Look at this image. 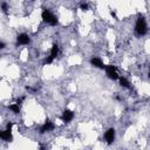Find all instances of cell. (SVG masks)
<instances>
[{"label": "cell", "mask_w": 150, "mask_h": 150, "mask_svg": "<svg viewBox=\"0 0 150 150\" xmlns=\"http://www.w3.org/2000/svg\"><path fill=\"white\" fill-rule=\"evenodd\" d=\"M104 138H106V141H107L108 144H111L112 142H114V140H115V130L112 129V128L108 129V130L106 131Z\"/></svg>", "instance_id": "obj_5"}, {"label": "cell", "mask_w": 150, "mask_h": 150, "mask_svg": "<svg viewBox=\"0 0 150 150\" xmlns=\"http://www.w3.org/2000/svg\"><path fill=\"white\" fill-rule=\"evenodd\" d=\"M0 48H1V49H3V48H5V44H4V42L0 44Z\"/></svg>", "instance_id": "obj_15"}, {"label": "cell", "mask_w": 150, "mask_h": 150, "mask_svg": "<svg viewBox=\"0 0 150 150\" xmlns=\"http://www.w3.org/2000/svg\"><path fill=\"white\" fill-rule=\"evenodd\" d=\"M135 33L137 36H142L144 34H147V22H145V19L140 15L137 19V22L135 26Z\"/></svg>", "instance_id": "obj_1"}, {"label": "cell", "mask_w": 150, "mask_h": 150, "mask_svg": "<svg viewBox=\"0 0 150 150\" xmlns=\"http://www.w3.org/2000/svg\"><path fill=\"white\" fill-rule=\"evenodd\" d=\"M16 41L19 45H28L31 39H29V36L25 33H21V34H19L18 38H16Z\"/></svg>", "instance_id": "obj_6"}, {"label": "cell", "mask_w": 150, "mask_h": 150, "mask_svg": "<svg viewBox=\"0 0 150 150\" xmlns=\"http://www.w3.org/2000/svg\"><path fill=\"white\" fill-rule=\"evenodd\" d=\"M90 63L94 66V67H96V68H101V69H106V66H104V63L102 62V60L101 59H99V58H93L91 60H90Z\"/></svg>", "instance_id": "obj_9"}, {"label": "cell", "mask_w": 150, "mask_h": 150, "mask_svg": "<svg viewBox=\"0 0 150 150\" xmlns=\"http://www.w3.org/2000/svg\"><path fill=\"white\" fill-rule=\"evenodd\" d=\"M149 76H150V72H149Z\"/></svg>", "instance_id": "obj_17"}, {"label": "cell", "mask_w": 150, "mask_h": 150, "mask_svg": "<svg viewBox=\"0 0 150 150\" xmlns=\"http://www.w3.org/2000/svg\"><path fill=\"white\" fill-rule=\"evenodd\" d=\"M1 8H3V12H4V13H6V12H7V5H6V3H3Z\"/></svg>", "instance_id": "obj_14"}, {"label": "cell", "mask_w": 150, "mask_h": 150, "mask_svg": "<svg viewBox=\"0 0 150 150\" xmlns=\"http://www.w3.org/2000/svg\"><path fill=\"white\" fill-rule=\"evenodd\" d=\"M58 54H59V47H58V45H53V47L50 49V56H52L53 59H55L56 56H58Z\"/></svg>", "instance_id": "obj_10"}, {"label": "cell", "mask_w": 150, "mask_h": 150, "mask_svg": "<svg viewBox=\"0 0 150 150\" xmlns=\"http://www.w3.org/2000/svg\"><path fill=\"white\" fill-rule=\"evenodd\" d=\"M53 129H54L53 122H50L49 120H46L45 124L41 125V128H40V133H41V134H45V133H47V131H50V130H53Z\"/></svg>", "instance_id": "obj_7"}, {"label": "cell", "mask_w": 150, "mask_h": 150, "mask_svg": "<svg viewBox=\"0 0 150 150\" xmlns=\"http://www.w3.org/2000/svg\"><path fill=\"white\" fill-rule=\"evenodd\" d=\"M110 14H111L112 16H114V18H116V14H115V12H112V11H111V13H110Z\"/></svg>", "instance_id": "obj_16"}, {"label": "cell", "mask_w": 150, "mask_h": 150, "mask_svg": "<svg viewBox=\"0 0 150 150\" xmlns=\"http://www.w3.org/2000/svg\"><path fill=\"white\" fill-rule=\"evenodd\" d=\"M73 119H74V112H73L72 110L66 109V110L63 111V115H62V121H63L65 123H69Z\"/></svg>", "instance_id": "obj_8"}, {"label": "cell", "mask_w": 150, "mask_h": 150, "mask_svg": "<svg viewBox=\"0 0 150 150\" xmlns=\"http://www.w3.org/2000/svg\"><path fill=\"white\" fill-rule=\"evenodd\" d=\"M0 138L4 140V141H7V142L12 141V138H13V136H12V128H6V130L1 131V133H0Z\"/></svg>", "instance_id": "obj_4"}, {"label": "cell", "mask_w": 150, "mask_h": 150, "mask_svg": "<svg viewBox=\"0 0 150 150\" xmlns=\"http://www.w3.org/2000/svg\"><path fill=\"white\" fill-rule=\"evenodd\" d=\"M8 109L12 110V111L14 112V114H19V112H20V107H19L18 103H14V104L8 106Z\"/></svg>", "instance_id": "obj_11"}, {"label": "cell", "mask_w": 150, "mask_h": 150, "mask_svg": "<svg viewBox=\"0 0 150 150\" xmlns=\"http://www.w3.org/2000/svg\"><path fill=\"white\" fill-rule=\"evenodd\" d=\"M106 73H107V76L111 80H119L120 76H119V74L116 72V67L115 66H112V65H108L106 66Z\"/></svg>", "instance_id": "obj_3"}, {"label": "cell", "mask_w": 150, "mask_h": 150, "mask_svg": "<svg viewBox=\"0 0 150 150\" xmlns=\"http://www.w3.org/2000/svg\"><path fill=\"white\" fill-rule=\"evenodd\" d=\"M80 8H81L82 11H88V10H89V6H88V4H85V3H83V4L80 5Z\"/></svg>", "instance_id": "obj_13"}, {"label": "cell", "mask_w": 150, "mask_h": 150, "mask_svg": "<svg viewBox=\"0 0 150 150\" xmlns=\"http://www.w3.org/2000/svg\"><path fill=\"white\" fill-rule=\"evenodd\" d=\"M119 80H120V85H121L122 87H124V88H129V82H128V80H127L125 78H120Z\"/></svg>", "instance_id": "obj_12"}, {"label": "cell", "mask_w": 150, "mask_h": 150, "mask_svg": "<svg viewBox=\"0 0 150 150\" xmlns=\"http://www.w3.org/2000/svg\"><path fill=\"white\" fill-rule=\"evenodd\" d=\"M41 16H42L45 22H47V24H49L52 26H56V25H58V18H56L49 10H47V8L44 10Z\"/></svg>", "instance_id": "obj_2"}]
</instances>
